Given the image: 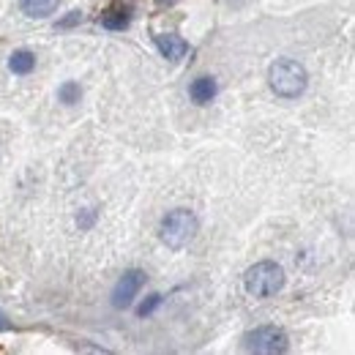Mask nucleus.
Instances as JSON below:
<instances>
[{
  "instance_id": "1",
  "label": "nucleus",
  "mask_w": 355,
  "mask_h": 355,
  "mask_svg": "<svg viewBox=\"0 0 355 355\" xmlns=\"http://www.w3.org/2000/svg\"><path fill=\"white\" fill-rule=\"evenodd\" d=\"M268 83H270V90L276 96H282V98H298L306 90V85H309V74H306V69L298 60L282 58V60H276L270 66Z\"/></svg>"
},
{
  "instance_id": "2",
  "label": "nucleus",
  "mask_w": 355,
  "mask_h": 355,
  "mask_svg": "<svg viewBox=\"0 0 355 355\" xmlns=\"http://www.w3.org/2000/svg\"><path fill=\"white\" fill-rule=\"evenodd\" d=\"M243 287L254 298H270L284 287V270H282V266H276L270 260H263V263H257V266H252L246 270Z\"/></svg>"
},
{
  "instance_id": "3",
  "label": "nucleus",
  "mask_w": 355,
  "mask_h": 355,
  "mask_svg": "<svg viewBox=\"0 0 355 355\" xmlns=\"http://www.w3.org/2000/svg\"><path fill=\"white\" fill-rule=\"evenodd\" d=\"M197 227H200V224H197V216H194L191 211L178 208V211L167 214V216L162 219L159 232H162V241H164L170 249H183L186 243L194 241Z\"/></svg>"
},
{
  "instance_id": "4",
  "label": "nucleus",
  "mask_w": 355,
  "mask_h": 355,
  "mask_svg": "<svg viewBox=\"0 0 355 355\" xmlns=\"http://www.w3.org/2000/svg\"><path fill=\"white\" fill-rule=\"evenodd\" d=\"M243 350H252V353H287L290 350V339L282 328L276 325H263V328H254L252 334L243 336Z\"/></svg>"
},
{
  "instance_id": "5",
  "label": "nucleus",
  "mask_w": 355,
  "mask_h": 355,
  "mask_svg": "<svg viewBox=\"0 0 355 355\" xmlns=\"http://www.w3.org/2000/svg\"><path fill=\"white\" fill-rule=\"evenodd\" d=\"M145 284V273L142 270H126L121 276V282L115 284V293H112V306L115 309H126L132 306V301L137 298L139 287Z\"/></svg>"
},
{
  "instance_id": "6",
  "label": "nucleus",
  "mask_w": 355,
  "mask_h": 355,
  "mask_svg": "<svg viewBox=\"0 0 355 355\" xmlns=\"http://www.w3.org/2000/svg\"><path fill=\"white\" fill-rule=\"evenodd\" d=\"M156 46H159V52H162L167 60H180V58L189 52V44H186L180 36H173V33H159V36H156Z\"/></svg>"
},
{
  "instance_id": "7",
  "label": "nucleus",
  "mask_w": 355,
  "mask_h": 355,
  "mask_svg": "<svg viewBox=\"0 0 355 355\" xmlns=\"http://www.w3.org/2000/svg\"><path fill=\"white\" fill-rule=\"evenodd\" d=\"M189 96L194 104H208L216 96V80L214 77H197L189 88Z\"/></svg>"
},
{
  "instance_id": "8",
  "label": "nucleus",
  "mask_w": 355,
  "mask_h": 355,
  "mask_svg": "<svg viewBox=\"0 0 355 355\" xmlns=\"http://www.w3.org/2000/svg\"><path fill=\"white\" fill-rule=\"evenodd\" d=\"M33 66H36V55H33V52H28V49L14 52V55H11V60H8V69H11L14 74H31V71H33Z\"/></svg>"
},
{
  "instance_id": "9",
  "label": "nucleus",
  "mask_w": 355,
  "mask_h": 355,
  "mask_svg": "<svg viewBox=\"0 0 355 355\" xmlns=\"http://www.w3.org/2000/svg\"><path fill=\"white\" fill-rule=\"evenodd\" d=\"M19 6L28 17H49L58 8V0H19Z\"/></svg>"
},
{
  "instance_id": "10",
  "label": "nucleus",
  "mask_w": 355,
  "mask_h": 355,
  "mask_svg": "<svg viewBox=\"0 0 355 355\" xmlns=\"http://www.w3.org/2000/svg\"><path fill=\"white\" fill-rule=\"evenodd\" d=\"M101 25L110 31H123V28H129V11L126 8L123 11H107L101 17Z\"/></svg>"
},
{
  "instance_id": "11",
  "label": "nucleus",
  "mask_w": 355,
  "mask_h": 355,
  "mask_svg": "<svg viewBox=\"0 0 355 355\" xmlns=\"http://www.w3.org/2000/svg\"><path fill=\"white\" fill-rule=\"evenodd\" d=\"M80 96H83V90H80L77 83H63V85L58 88V98H60L63 104H77Z\"/></svg>"
},
{
  "instance_id": "12",
  "label": "nucleus",
  "mask_w": 355,
  "mask_h": 355,
  "mask_svg": "<svg viewBox=\"0 0 355 355\" xmlns=\"http://www.w3.org/2000/svg\"><path fill=\"white\" fill-rule=\"evenodd\" d=\"M159 304H162V295H150V298H148V301H145V304L137 309V314H139V317H145V314H150V311L156 309Z\"/></svg>"
},
{
  "instance_id": "13",
  "label": "nucleus",
  "mask_w": 355,
  "mask_h": 355,
  "mask_svg": "<svg viewBox=\"0 0 355 355\" xmlns=\"http://www.w3.org/2000/svg\"><path fill=\"white\" fill-rule=\"evenodd\" d=\"M80 19H83V14H80V11H71V14H69L63 22H58V28H71V25H77Z\"/></svg>"
},
{
  "instance_id": "14",
  "label": "nucleus",
  "mask_w": 355,
  "mask_h": 355,
  "mask_svg": "<svg viewBox=\"0 0 355 355\" xmlns=\"http://www.w3.org/2000/svg\"><path fill=\"white\" fill-rule=\"evenodd\" d=\"M6 328H8V320H6V314L0 311V331H6Z\"/></svg>"
},
{
  "instance_id": "15",
  "label": "nucleus",
  "mask_w": 355,
  "mask_h": 355,
  "mask_svg": "<svg viewBox=\"0 0 355 355\" xmlns=\"http://www.w3.org/2000/svg\"><path fill=\"white\" fill-rule=\"evenodd\" d=\"M159 3H170V0H159Z\"/></svg>"
},
{
  "instance_id": "16",
  "label": "nucleus",
  "mask_w": 355,
  "mask_h": 355,
  "mask_svg": "<svg viewBox=\"0 0 355 355\" xmlns=\"http://www.w3.org/2000/svg\"><path fill=\"white\" fill-rule=\"evenodd\" d=\"M129 3H132V0H129Z\"/></svg>"
}]
</instances>
